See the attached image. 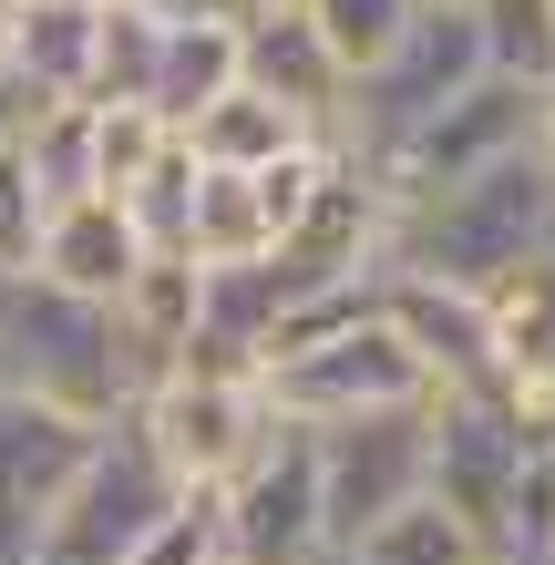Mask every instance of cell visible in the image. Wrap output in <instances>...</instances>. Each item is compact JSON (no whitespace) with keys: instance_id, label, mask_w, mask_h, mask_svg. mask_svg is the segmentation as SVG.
<instances>
[{"instance_id":"27","label":"cell","mask_w":555,"mask_h":565,"mask_svg":"<svg viewBox=\"0 0 555 565\" xmlns=\"http://www.w3.org/2000/svg\"><path fill=\"white\" fill-rule=\"evenodd\" d=\"M216 555H226V493H175L124 565H216Z\"/></svg>"},{"instance_id":"9","label":"cell","mask_w":555,"mask_h":565,"mask_svg":"<svg viewBox=\"0 0 555 565\" xmlns=\"http://www.w3.org/2000/svg\"><path fill=\"white\" fill-rule=\"evenodd\" d=\"M93 443H104V422H73V412L31 402V391H0V565L42 555L62 493L93 462Z\"/></svg>"},{"instance_id":"31","label":"cell","mask_w":555,"mask_h":565,"mask_svg":"<svg viewBox=\"0 0 555 565\" xmlns=\"http://www.w3.org/2000/svg\"><path fill=\"white\" fill-rule=\"evenodd\" d=\"M11 42H21V0H0V83H11Z\"/></svg>"},{"instance_id":"12","label":"cell","mask_w":555,"mask_h":565,"mask_svg":"<svg viewBox=\"0 0 555 565\" xmlns=\"http://www.w3.org/2000/svg\"><path fill=\"white\" fill-rule=\"evenodd\" d=\"M237 83L268 93V104H288L319 145H340V124H350V62L319 42V21L299 11V0L237 21Z\"/></svg>"},{"instance_id":"30","label":"cell","mask_w":555,"mask_h":565,"mask_svg":"<svg viewBox=\"0 0 555 565\" xmlns=\"http://www.w3.org/2000/svg\"><path fill=\"white\" fill-rule=\"evenodd\" d=\"M31 114H42V104H31V93H21V83H0V145H11V135H21V124H31Z\"/></svg>"},{"instance_id":"3","label":"cell","mask_w":555,"mask_h":565,"mask_svg":"<svg viewBox=\"0 0 555 565\" xmlns=\"http://www.w3.org/2000/svg\"><path fill=\"white\" fill-rule=\"evenodd\" d=\"M483 73H494V62H483L473 0H421V11H412V31L371 62L361 83H350V124H340V145H361V154L402 145V135H421V124H433L442 104H463Z\"/></svg>"},{"instance_id":"6","label":"cell","mask_w":555,"mask_h":565,"mask_svg":"<svg viewBox=\"0 0 555 565\" xmlns=\"http://www.w3.org/2000/svg\"><path fill=\"white\" fill-rule=\"evenodd\" d=\"M535 135H545V83L483 73L463 104H442L421 135L381 145V154H371V175H381V195H391V216H402V206H421V195H442V185L483 175L494 154H525Z\"/></svg>"},{"instance_id":"29","label":"cell","mask_w":555,"mask_h":565,"mask_svg":"<svg viewBox=\"0 0 555 565\" xmlns=\"http://www.w3.org/2000/svg\"><path fill=\"white\" fill-rule=\"evenodd\" d=\"M114 11H145V21H247V0H114Z\"/></svg>"},{"instance_id":"21","label":"cell","mask_w":555,"mask_h":565,"mask_svg":"<svg viewBox=\"0 0 555 565\" xmlns=\"http://www.w3.org/2000/svg\"><path fill=\"white\" fill-rule=\"evenodd\" d=\"M195 185H206V164H195V145L175 135L166 154L145 164V185L124 195V216L145 226V247H154V257H185V237H195Z\"/></svg>"},{"instance_id":"25","label":"cell","mask_w":555,"mask_h":565,"mask_svg":"<svg viewBox=\"0 0 555 565\" xmlns=\"http://www.w3.org/2000/svg\"><path fill=\"white\" fill-rule=\"evenodd\" d=\"M299 11L319 21V42H330V52L350 62V83H361L371 62L412 31V11H421V0H299Z\"/></svg>"},{"instance_id":"26","label":"cell","mask_w":555,"mask_h":565,"mask_svg":"<svg viewBox=\"0 0 555 565\" xmlns=\"http://www.w3.org/2000/svg\"><path fill=\"white\" fill-rule=\"evenodd\" d=\"M154 42H166V21H145V11H114V0H104V52H93V104H145V93H154Z\"/></svg>"},{"instance_id":"11","label":"cell","mask_w":555,"mask_h":565,"mask_svg":"<svg viewBox=\"0 0 555 565\" xmlns=\"http://www.w3.org/2000/svg\"><path fill=\"white\" fill-rule=\"evenodd\" d=\"M525 462H535V422L514 402H442V422H433V504L473 524L483 565H494V524L514 504V483H525Z\"/></svg>"},{"instance_id":"8","label":"cell","mask_w":555,"mask_h":565,"mask_svg":"<svg viewBox=\"0 0 555 565\" xmlns=\"http://www.w3.org/2000/svg\"><path fill=\"white\" fill-rule=\"evenodd\" d=\"M371 298H381L391 340L421 360L433 402H504V360H494V309H483V288H452L433 268H381Z\"/></svg>"},{"instance_id":"5","label":"cell","mask_w":555,"mask_h":565,"mask_svg":"<svg viewBox=\"0 0 555 565\" xmlns=\"http://www.w3.org/2000/svg\"><path fill=\"white\" fill-rule=\"evenodd\" d=\"M268 412L278 422H299V431H330V422H361V412H402V402H433V381H421V360L391 340V319H381V298L361 319H340L330 340H309V350H288L268 360Z\"/></svg>"},{"instance_id":"24","label":"cell","mask_w":555,"mask_h":565,"mask_svg":"<svg viewBox=\"0 0 555 565\" xmlns=\"http://www.w3.org/2000/svg\"><path fill=\"white\" fill-rule=\"evenodd\" d=\"M483 62L514 83H555V0H473Z\"/></svg>"},{"instance_id":"20","label":"cell","mask_w":555,"mask_h":565,"mask_svg":"<svg viewBox=\"0 0 555 565\" xmlns=\"http://www.w3.org/2000/svg\"><path fill=\"white\" fill-rule=\"evenodd\" d=\"M330 565H483V545H473V524L463 514H442L433 493L421 504H402L391 524H371L350 555H330Z\"/></svg>"},{"instance_id":"34","label":"cell","mask_w":555,"mask_h":565,"mask_svg":"<svg viewBox=\"0 0 555 565\" xmlns=\"http://www.w3.org/2000/svg\"><path fill=\"white\" fill-rule=\"evenodd\" d=\"M216 565H247V555H216Z\"/></svg>"},{"instance_id":"16","label":"cell","mask_w":555,"mask_h":565,"mask_svg":"<svg viewBox=\"0 0 555 565\" xmlns=\"http://www.w3.org/2000/svg\"><path fill=\"white\" fill-rule=\"evenodd\" d=\"M93 52H104V0H21L11 83L31 104H93Z\"/></svg>"},{"instance_id":"22","label":"cell","mask_w":555,"mask_h":565,"mask_svg":"<svg viewBox=\"0 0 555 565\" xmlns=\"http://www.w3.org/2000/svg\"><path fill=\"white\" fill-rule=\"evenodd\" d=\"M21 154H31V185H42L52 206L93 195V104H42L21 124Z\"/></svg>"},{"instance_id":"28","label":"cell","mask_w":555,"mask_h":565,"mask_svg":"<svg viewBox=\"0 0 555 565\" xmlns=\"http://www.w3.org/2000/svg\"><path fill=\"white\" fill-rule=\"evenodd\" d=\"M42 226H52V195L31 185V154H21V135H11V145H0V278H31Z\"/></svg>"},{"instance_id":"19","label":"cell","mask_w":555,"mask_h":565,"mask_svg":"<svg viewBox=\"0 0 555 565\" xmlns=\"http://www.w3.org/2000/svg\"><path fill=\"white\" fill-rule=\"evenodd\" d=\"M268 247H278V226H268V195H257V175H216V164H206L185 257H195V268H257Z\"/></svg>"},{"instance_id":"23","label":"cell","mask_w":555,"mask_h":565,"mask_svg":"<svg viewBox=\"0 0 555 565\" xmlns=\"http://www.w3.org/2000/svg\"><path fill=\"white\" fill-rule=\"evenodd\" d=\"M166 145H175V124L154 104H93V195H135Z\"/></svg>"},{"instance_id":"10","label":"cell","mask_w":555,"mask_h":565,"mask_svg":"<svg viewBox=\"0 0 555 565\" xmlns=\"http://www.w3.org/2000/svg\"><path fill=\"white\" fill-rule=\"evenodd\" d=\"M226 555L247 565H330V524H319V443L278 422V443L226 483Z\"/></svg>"},{"instance_id":"17","label":"cell","mask_w":555,"mask_h":565,"mask_svg":"<svg viewBox=\"0 0 555 565\" xmlns=\"http://www.w3.org/2000/svg\"><path fill=\"white\" fill-rule=\"evenodd\" d=\"M185 145H195V164H216V175H268V164H288V154H309L319 135L288 104H268V93H226V104H206L185 124Z\"/></svg>"},{"instance_id":"32","label":"cell","mask_w":555,"mask_h":565,"mask_svg":"<svg viewBox=\"0 0 555 565\" xmlns=\"http://www.w3.org/2000/svg\"><path fill=\"white\" fill-rule=\"evenodd\" d=\"M535 145H545V175H555V83H545V135Z\"/></svg>"},{"instance_id":"2","label":"cell","mask_w":555,"mask_h":565,"mask_svg":"<svg viewBox=\"0 0 555 565\" xmlns=\"http://www.w3.org/2000/svg\"><path fill=\"white\" fill-rule=\"evenodd\" d=\"M124 422L145 431V452L166 462V483H185V493H226L257 452L278 443L268 381L237 371V360H185V371L145 381V402Z\"/></svg>"},{"instance_id":"1","label":"cell","mask_w":555,"mask_h":565,"mask_svg":"<svg viewBox=\"0 0 555 565\" xmlns=\"http://www.w3.org/2000/svg\"><path fill=\"white\" fill-rule=\"evenodd\" d=\"M535 247H555V175L545 145L494 154L483 175L421 195V206L391 216V268H433L452 288H494L504 268H525Z\"/></svg>"},{"instance_id":"7","label":"cell","mask_w":555,"mask_h":565,"mask_svg":"<svg viewBox=\"0 0 555 565\" xmlns=\"http://www.w3.org/2000/svg\"><path fill=\"white\" fill-rule=\"evenodd\" d=\"M175 493H185V483H166V462L145 452V431L114 422L104 443H93L83 483L62 493V514H52V535H42V555H31V565H124V555L154 535V514H166Z\"/></svg>"},{"instance_id":"4","label":"cell","mask_w":555,"mask_h":565,"mask_svg":"<svg viewBox=\"0 0 555 565\" xmlns=\"http://www.w3.org/2000/svg\"><path fill=\"white\" fill-rule=\"evenodd\" d=\"M433 422H442V402H402V412H361V422L309 431L319 443V524H330V555H350L371 524H391L402 504L433 493Z\"/></svg>"},{"instance_id":"33","label":"cell","mask_w":555,"mask_h":565,"mask_svg":"<svg viewBox=\"0 0 555 565\" xmlns=\"http://www.w3.org/2000/svg\"><path fill=\"white\" fill-rule=\"evenodd\" d=\"M247 11H278V0H247Z\"/></svg>"},{"instance_id":"13","label":"cell","mask_w":555,"mask_h":565,"mask_svg":"<svg viewBox=\"0 0 555 565\" xmlns=\"http://www.w3.org/2000/svg\"><path fill=\"white\" fill-rule=\"evenodd\" d=\"M145 257H154V247H145V226L124 216V195H73V206H52L31 278L62 288V298H93V309H114V298L135 288Z\"/></svg>"},{"instance_id":"15","label":"cell","mask_w":555,"mask_h":565,"mask_svg":"<svg viewBox=\"0 0 555 565\" xmlns=\"http://www.w3.org/2000/svg\"><path fill=\"white\" fill-rule=\"evenodd\" d=\"M114 329H124V350H135L145 381L185 371L195 340H206V268H195V257H145L135 288L114 298Z\"/></svg>"},{"instance_id":"18","label":"cell","mask_w":555,"mask_h":565,"mask_svg":"<svg viewBox=\"0 0 555 565\" xmlns=\"http://www.w3.org/2000/svg\"><path fill=\"white\" fill-rule=\"evenodd\" d=\"M226 93H237V21H166V42H154V93L145 104L175 124L206 114V104H226Z\"/></svg>"},{"instance_id":"14","label":"cell","mask_w":555,"mask_h":565,"mask_svg":"<svg viewBox=\"0 0 555 565\" xmlns=\"http://www.w3.org/2000/svg\"><path fill=\"white\" fill-rule=\"evenodd\" d=\"M494 309V360H504V402L535 422V443L555 431V247H535L525 268H504L483 288Z\"/></svg>"}]
</instances>
